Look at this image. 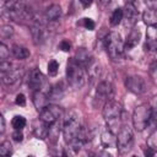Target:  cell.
<instances>
[{
  "instance_id": "obj_1",
  "label": "cell",
  "mask_w": 157,
  "mask_h": 157,
  "mask_svg": "<svg viewBox=\"0 0 157 157\" xmlns=\"http://www.w3.org/2000/svg\"><path fill=\"white\" fill-rule=\"evenodd\" d=\"M4 16L12 21H22L32 18L31 7L23 1H6L4 5Z\"/></svg>"
},
{
  "instance_id": "obj_2",
  "label": "cell",
  "mask_w": 157,
  "mask_h": 157,
  "mask_svg": "<svg viewBox=\"0 0 157 157\" xmlns=\"http://www.w3.org/2000/svg\"><path fill=\"white\" fill-rule=\"evenodd\" d=\"M66 80L74 88H81L86 83V70L75 59H71L66 66Z\"/></svg>"
},
{
  "instance_id": "obj_3",
  "label": "cell",
  "mask_w": 157,
  "mask_h": 157,
  "mask_svg": "<svg viewBox=\"0 0 157 157\" xmlns=\"http://www.w3.org/2000/svg\"><path fill=\"white\" fill-rule=\"evenodd\" d=\"M155 117V113H153V109L151 108L150 104L147 103H144V104H140L137 105L135 109H134V113H132V125H134V129L136 131H142L147 128V125L150 124V121Z\"/></svg>"
},
{
  "instance_id": "obj_4",
  "label": "cell",
  "mask_w": 157,
  "mask_h": 157,
  "mask_svg": "<svg viewBox=\"0 0 157 157\" xmlns=\"http://www.w3.org/2000/svg\"><path fill=\"white\" fill-rule=\"evenodd\" d=\"M121 105L114 101V99H108L104 104H103V118L107 121L108 129L112 130L113 132H115V128L119 125L120 123V117H121Z\"/></svg>"
},
{
  "instance_id": "obj_5",
  "label": "cell",
  "mask_w": 157,
  "mask_h": 157,
  "mask_svg": "<svg viewBox=\"0 0 157 157\" xmlns=\"http://www.w3.org/2000/svg\"><path fill=\"white\" fill-rule=\"evenodd\" d=\"M104 45L112 60L118 61L121 59L123 53H124V43L118 32H110L104 39Z\"/></svg>"
},
{
  "instance_id": "obj_6",
  "label": "cell",
  "mask_w": 157,
  "mask_h": 157,
  "mask_svg": "<svg viewBox=\"0 0 157 157\" xmlns=\"http://www.w3.org/2000/svg\"><path fill=\"white\" fill-rule=\"evenodd\" d=\"M63 136H64V140L65 142L70 144L71 141H74L80 131V119H78V115L74 112H70L63 120Z\"/></svg>"
},
{
  "instance_id": "obj_7",
  "label": "cell",
  "mask_w": 157,
  "mask_h": 157,
  "mask_svg": "<svg viewBox=\"0 0 157 157\" xmlns=\"http://www.w3.org/2000/svg\"><path fill=\"white\" fill-rule=\"evenodd\" d=\"M115 146L120 155H126L134 146V132L130 126H121L115 137Z\"/></svg>"
},
{
  "instance_id": "obj_8",
  "label": "cell",
  "mask_w": 157,
  "mask_h": 157,
  "mask_svg": "<svg viewBox=\"0 0 157 157\" xmlns=\"http://www.w3.org/2000/svg\"><path fill=\"white\" fill-rule=\"evenodd\" d=\"M63 115V109L58 105H50L48 104L43 110L39 112V119L45 123L47 125H52L55 121H58Z\"/></svg>"
},
{
  "instance_id": "obj_9",
  "label": "cell",
  "mask_w": 157,
  "mask_h": 157,
  "mask_svg": "<svg viewBox=\"0 0 157 157\" xmlns=\"http://www.w3.org/2000/svg\"><path fill=\"white\" fill-rule=\"evenodd\" d=\"M125 87L135 93V94H142L145 91H146V83H145V80L140 76H136V75H132V76H128L126 80H125Z\"/></svg>"
},
{
  "instance_id": "obj_10",
  "label": "cell",
  "mask_w": 157,
  "mask_h": 157,
  "mask_svg": "<svg viewBox=\"0 0 157 157\" xmlns=\"http://www.w3.org/2000/svg\"><path fill=\"white\" fill-rule=\"evenodd\" d=\"M113 96V86L108 81H102L96 88V101L98 104H104Z\"/></svg>"
},
{
  "instance_id": "obj_11",
  "label": "cell",
  "mask_w": 157,
  "mask_h": 157,
  "mask_svg": "<svg viewBox=\"0 0 157 157\" xmlns=\"http://www.w3.org/2000/svg\"><path fill=\"white\" fill-rule=\"evenodd\" d=\"M137 16L139 12L134 6V4H125V7L123 9V20H121L124 21V27L126 28L134 27L135 23L137 22Z\"/></svg>"
},
{
  "instance_id": "obj_12",
  "label": "cell",
  "mask_w": 157,
  "mask_h": 157,
  "mask_svg": "<svg viewBox=\"0 0 157 157\" xmlns=\"http://www.w3.org/2000/svg\"><path fill=\"white\" fill-rule=\"evenodd\" d=\"M44 76L43 74L38 70V69H33L29 72V78H28V86L29 88H32L33 91H38L40 90V87L44 83Z\"/></svg>"
},
{
  "instance_id": "obj_13",
  "label": "cell",
  "mask_w": 157,
  "mask_h": 157,
  "mask_svg": "<svg viewBox=\"0 0 157 157\" xmlns=\"http://www.w3.org/2000/svg\"><path fill=\"white\" fill-rule=\"evenodd\" d=\"M33 104H34L36 109L38 112H40V110H43L49 104V97L44 92H42L40 90L34 91V94H33Z\"/></svg>"
},
{
  "instance_id": "obj_14",
  "label": "cell",
  "mask_w": 157,
  "mask_h": 157,
  "mask_svg": "<svg viewBox=\"0 0 157 157\" xmlns=\"http://www.w3.org/2000/svg\"><path fill=\"white\" fill-rule=\"evenodd\" d=\"M75 60L80 64V65H82L83 67H85V70L94 61V59H93V56L86 50V49H83V48H80L78 50H77V53H76V58H75Z\"/></svg>"
},
{
  "instance_id": "obj_15",
  "label": "cell",
  "mask_w": 157,
  "mask_h": 157,
  "mask_svg": "<svg viewBox=\"0 0 157 157\" xmlns=\"http://www.w3.org/2000/svg\"><path fill=\"white\" fill-rule=\"evenodd\" d=\"M140 38H141L140 31L136 29V28H132L131 32L129 33L128 38H126V42L124 43V50H130V49L135 48V47L139 44Z\"/></svg>"
},
{
  "instance_id": "obj_16",
  "label": "cell",
  "mask_w": 157,
  "mask_h": 157,
  "mask_svg": "<svg viewBox=\"0 0 157 157\" xmlns=\"http://www.w3.org/2000/svg\"><path fill=\"white\" fill-rule=\"evenodd\" d=\"M31 33H32V37L36 43H39L44 39V27L40 21H38V20L33 21V23L31 26Z\"/></svg>"
},
{
  "instance_id": "obj_17",
  "label": "cell",
  "mask_w": 157,
  "mask_h": 157,
  "mask_svg": "<svg viewBox=\"0 0 157 157\" xmlns=\"http://www.w3.org/2000/svg\"><path fill=\"white\" fill-rule=\"evenodd\" d=\"M146 48L148 50H156L157 48V34H156V26H148L147 28V39H146Z\"/></svg>"
},
{
  "instance_id": "obj_18",
  "label": "cell",
  "mask_w": 157,
  "mask_h": 157,
  "mask_svg": "<svg viewBox=\"0 0 157 157\" xmlns=\"http://www.w3.org/2000/svg\"><path fill=\"white\" fill-rule=\"evenodd\" d=\"M61 16V7L56 4L49 6L45 11V20L49 21V22H55L60 18Z\"/></svg>"
},
{
  "instance_id": "obj_19",
  "label": "cell",
  "mask_w": 157,
  "mask_h": 157,
  "mask_svg": "<svg viewBox=\"0 0 157 157\" xmlns=\"http://www.w3.org/2000/svg\"><path fill=\"white\" fill-rule=\"evenodd\" d=\"M48 130H49V125H47L45 123H43L40 119L34 123L33 132H34V135L38 139H45L48 136Z\"/></svg>"
},
{
  "instance_id": "obj_20",
  "label": "cell",
  "mask_w": 157,
  "mask_h": 157,
  "mask_svg": "<svg viewBox=\"0 0 157 157\" xmlns=\"http://www.w3.org/2000/svg\"><path fill=\"white\" fill-rule=\"evenodd\" d=\"M101 142L103 147H114L115 146V135L112 130L107 129L101 135Z\"/></svg>"
},
{
  "instance_id": "obj_21",
  "label": "cell",
  "mask_w": 157,
  "mask_h": 157,
  "mask_svg": "<svg viewBox=\"0 0 157 157\" xmlns=\"http://www.w3.org/2000/svg\"><path fill=\"white\" fill-rule=\"evenodd\" d=\"M22 76V71L21 70H11L7 74H4L2 77V82L6 85H15L17 81H20Z\"/></svg>"
},
{
  "instance_id": "obj_22",
  "label": "cell",
  "mask_w": 157,
  "mask_h": 157,
  "mask_svg": "<svg viewBox=\"0 0 157 157\" xmlns=\"http://www.w3.org/2000/svg\"><path fill=\"white\" fill-rule=\"evenodd\" d=\"M142 20L147 26H156L157 23V13L153 9H146L142 13Z\"/></svg>"
},
{
  "instance_id": "obj_23",
  "label": "cell",
  "mask_w": 157,
  "mask_h": 157,
  "mask_svg": "<svg viewBox=\"0 0 157 157\" xmlns=\"http://www.w3.org/2000/svg\"><path fill=\"white\" fill-rule=\"evenodd\" d=\"M11 53L16 59H26V58L29 56V50L27 48L22 47V45H18V44H13L12 45Z\"/></svg>"
},
{
  "instance_id": "obj_24",
  "label": "cell",
  "mask_w": 157,
  "mask_h": 157,
  "mask_svg": "<svg viewBox=\"0 0 157 157\" xmlns=\"http://www.w3.org/2000/svg\"><path fill=\"white\" fill-rule=\"evenodd\" d=\"M63 96H64V88L61 83H56L49 90V94H48L49 99H61Z\"/></svg>"
},
{
  "instance_id": "obj_25",
  "label": "cell",
  "mask_w": 157,
  "mask_h": 157,
  "mask_svg": "<svg viewBox=\"0 0 157 157\" xmlns=\"http://www.w3.org/2000/svg\"><path fill=\"white\" fill-rule=\"evenodd\" d=\"M123 20V9L118 7L113 11L112 16H110V25L112 26H118Z\"/></svg>"
},
{
  "instance_id": "obj_26",
  "label": "cell",
  "mask_w": 157,
  "mask_h": 157,
  "mask_svg": "<svg viewBox=\"0 0 157 157\" xmlns=\"http://www.w3.org/2000/svg\"><path fill=\"white\" fill-rule=\"evenodd\" d=\"M12 126L15 130H22L26 126V119L22 115H16L12 119Z\"/></svg>"
},
{
  "instance_id": "obj_27",
  "label": "cell",
  "mask_w": 157,
  "mask_h": 157,
  "mask_svg": "<svg viewBox=\"0 0 157 157\" xmlns=\"http://www.w3.org/2000/svg\"><path fill=\"white\" fill-rule=\"evenodd\" d=\"M12 153V146L10 141H4L0 144V156H10Z\"/></svg>"
},
{
  "instance_id": "obj_28",
  "label": "cell",
  "mask_w": 157,
  "mask_h": 157,
  "mask_svg": "<svg viewBox=\"0 0 157 157\" xmlns=\"http://www.w3.org/2000/svg\"><path fill=\"white\" fill-rule=\"evenodd\" d=\"M58 70H59V64L56 60H50L48 63V74L50 76H55L58 74Z\"/></svg>"
},
{
  "instance_id": "obj_29",
  "label": "cell",
  "mask_w": 157,
  "mask_h": 157,
  "mask_svg": "<svg viewBox=\"0 0 157 157\" xmlns=\"http://www.w3.org/2000/svg\"><path fill=\"white\" fill-rule=\"evenodd\" d=\"M11 70H12V65L7 59L6 60H0V72L1 74H7Z\"/></svg>"
},
{
  "instance_id": "obj_30",
  "label": "cell",
  "mask_w": 157,
  "mask_h": 157,
  "mask_svg": "<svg viewBox=\"0 0 157 157\" xmlns=\"http://www.w3.org/2000/svg\"><path fill=\"white\" fill-rule=\"evenodd\" d=\"M80 26H83L86 29H88V31H92V29H94V22L91 20V18H87V17H85V18H82L81 21H80Z\"/></svg>"
},
{
  "instance_id": "obj_31",
  "label": "cell",
  "mask_w": 157,
  "mask_h": 157,
  "mask_svg": "<svg viewBox=\"0 0 157 157\" xmlns=\"http://www.w3.org/2000/svg\"><path fill=\"white\" fill-rule=\"evenodd\" d=\"M12 33H13V28L10 25H4L0 28V34L4 37H10V36H12Z\"/></svg>"
},
{
  "instance_id": "obj_32",
  "label": "cell",
  "mask_w": 157,
  "mask_h": 157,
  "mask_svg": "<svg viewBox=\"0 0 157 157\" xmlns=\"http://www.w3.org/2000/svg\"><path fill=\"white\" fill-rule=\"evenodd\" d=\"M9 55H10L9 48L4 43H0V60H6Z\"/></svg>"
},
{
  "instance_id": "obj_33",
  "label": "cell",
  "mask_w": 157,
  "mask_h": 157,
  "mask_svg": "<svg viewBox=\"0 0 157 157\" xmlns=\"http://www.w3.org/2000/svg\"><path fill=\"white\" fill-rule=\"evenodd\" d=\"M147 146H148V147H151V148H153V150H156V146H157L156 131H153V132L150 135V137H148V140H147Z\"/></svg>"
},
{
  "instance_id": "obj_34",
  "label": "cell",
  "mask_w": 157,
  "mask_h": 157,
  "mask_svg": "<svg viewBox=\"0 0 157 157\" xmlns=\"http://www.w3.org/2000/svg\"><path fill=\"white\" fill-rule=\"evenodd\" d=\"M59 48L63 50V52H69L70 50V48H71V44H70V42L69 40H61L60 42V44H59Z\"/></svg>"
},
{
  "instance_id": "obj_35",
  "label": "cell",
  "mask_w": 157,
  "mask_h": 157,
  "mask_svg": "<svg viewBox=\"0 0 157 157\" xmlns=\"http://www.w3.org/2000/svg\"><path fill=\"white\" fill-rule=\"evenodd\" d=\"M15 102H16V104H17V105H22V107H23V105L26 104V97H25V94L18 93V94L16 96Z\"/></svg>"
},
{
  "instance_id": "obj_36",
  "label": "cell",
  "mask_w": 157,
  "mask_h": 157,
  "mask_svg": "<svg viewBox=\"0 0 157 157\" xmlns=\"http://www.w3.org/2000/svg\"><path fill=\"white\" fill-rule=\"evenodd\" d=\"M12 139L16 142H21L23 140V134L21 132V130H15V132L12 134Z\"/></svg>"
},
{
  "instance_id": "obj_37",
  "label": "cell",
  "mask_w": 157,
  "mask_h": 157,
  "mask_svg": "<svg viewBox=\"0 0 157 157\" xmlns=\"http://www.w3.org/2000/svg\"><path fill=\"white\" fill-rule=\"evenodd\" d=\"M145 1V4L147 5V9H153V10H156V7H157V0H144Z\"/></svg>"
},
{
  "instance_id": "obj_38",
  "label": "cell",
  "mask_w": 157,
  "mask_h": 157,
  "mask_svg": "<svg viewBox=\"0 0 157 157\" xmlns=\"http://www.w3.org/2000/svg\"><path fill=\"white\" fill-rule=\"evenodd\" d=\"M155 155H156V150H153V148H151V147L147 146V148L145 150V156L152 157V156H155Z\"/></svg>"
},
{
  "instance_id": "obj_39",
  "label": "cell",
  "mask_w": 157,
  "mask_h": 157,
  "mask_svg": "<svg viewBox=\"0 0 157 157\" xmlns=\"http://www.w3.org/2000/svg\"><path fill=\"white\" fill-rule=\"evenodd\" d=\"M5 131V119L2 117V114L0 113V134H2Z\"/></svg>"
},
{
  "instance_id": "obj_40",
  "label": "cell",
  "mask_w": 157,
  "mask_h": 157,
  "mask_svg": "<svg viewBox=\"0 0 157 157\" xmlns=\"http://www.w3.org/2000/svg\"><path fill=\"white\" fill-rule=\"evenodd\" d=\"M150 75L152 76V78L156 77V63H153L151 65V67H150Z\"/></svg>"
},
{
  "instance_id": "obj_41",
  "label": "cell",
  "mask_w": 157,
  "mask_h": 157,
  "mask_svg": "<svg viewBox=\"0 0 157 157\" xmlns=\"http://www.w3.org/2000/svg\"><path fill=\"white\" fill-rule=\"evenodd\" d=\"M80 2L82 4V6H83L85 9H87L88 6H91V4H92V0H80Z\"/></svg>"
},
{
  "instance_id": "obj_42",
  "label": "cell",
  "mask_w": 157,
  "mask_h": 157,
  "mask_svg": "<svg viewBox=\"0 0 157 157\" xmlns=\"http://www.w3.org/2000/svg\"><path fill=\"white\" fill-rule=\"evenodd\" d=\"M98 2H99L102 6H107V5H109L110 0H98Z\"/></svg>"
},
{
  "instance_id": "obj_43",
  "label": "cell",
  "mask_w": 157,
  "mask_h": 157,
  "mask_svg": "<svg viewBox=\"0 0 157 157\" xmlns=\"http://www.w3.org/2000/svg\"><path fill=\"white\" fill-rule=\"evenodd\" d=\"M5 2H6V1H4V0H0V7H4Z\"/></svg>"
},
{
  "instance_id": "obj_44",
  "label": "cell",
  "mask_w": 157,
  "mask_h": 157,
  "mask_svg": "<svg viewBox=\"0 0 157 157\" xmlns=\"http://www.w3.org/2000/svg\"><path fill=\"white\" fill-rule=\"evenodd\" d=\"M134 1H135V0H125L126 4H134Z\"/></svg>"
}]
</instances>
